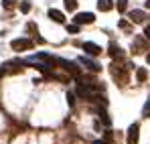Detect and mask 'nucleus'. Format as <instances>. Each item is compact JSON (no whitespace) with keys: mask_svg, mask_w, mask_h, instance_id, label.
I'll return each mask as SVG.
<instances>
[{"mask_svg":"<svg viewBox=\"0 0 150 144\" xmlns=\"http://www.w3.org/2000/svg\"><path fill=\"white\" fill-rule=\"evenodd\" d=\"M55 63H57V65H61V67L69 73L71 77H75V79H77V77H81V69L77 67V63H75V61H67V59H55Z\"/></svg>","mask_w":150,"mask_h":144,"instance_id":"1","label":"nucleus"},{"mask_svg":"<svg viewBox=\"0 0 150 144\" xmlns=\"http://www.w3.org/2000/svg\"><path fill=\"white\" fill-rule=\"evenodd\" d=\"M140 140V124H132L128 128V136H126V142L128 144H138Z\"/></svg>","mask_w":150,"mask_h":144,"instance_id":"2","label":"nucleus"},{"mask_svg":"<svg viewBox=\"0 0 150 144\" xmlns=\"http://www.w3.org/2000/svg\"><path fill=\"white\" fill-rule=\"evenodd\" d=\"M10 49L12 51H28V49H33V41L30 39H14L10 43Z\"/></svg>","mask_w":150,"mask_h":144,"instance_id":"3","label":"nucleus"},{"mask_svg":"<svg viewBox=\"0 0 150 144\" xmlns=\"http://www.w3.org/2000/svg\"><path fill=\"white\" fill-rule=\"evenodd\" d=\"M93 21H96V16L91 12H79V14H75V18H73V23L79 24V26L81 24H91Z\"/></svg>","mask_w":150,"mask_h":144,"instance_id":"4","label":"nucleus"},{"mask_svg":"<svg viewBox=\"0 0 150 144\" xmlns=\"http://www.w3.org/2000/svg\"><path fill=\"white\" fill-rule=\"evenodd\" d=\"M81 49H83V51H85V55H89V57H98V55L101 53V47H98L96 43H89V41H87V43H83Z\"/></svg>","mask_w":150,"mask_h":144,"instance_id":"5","label":"nucleus"},{"mask_svg":"<svg viewBox=\"0 0 150 144\" xmlns=\"http://www.w3.org/2000/svg\"><path fill=\"white\" fill-rule=\"evenodd\" d=\"M79 63H81V65H85V69H89L91 73H100L101 71V65H98L96 61H91V59H87V57H81V59H79Z\"/></svg>","mask_w":150,"mask_h":144,"instance_id":"6","label":"nucleus"},{"mask_svg":"<svg viewBox=\"0 0 150 144\" xmlns=\"http://www.w3.org/2000/svg\"><path fill=\"white\" fill-rule=\"evenodd\" d=\"M134 51H136V53L148 51V43H146V37H136V39H134Z\"/></svg>","mask_w":150,"mask_h":144,"instance_id":"7","label":"nucleus"},{"mask_svg":"<svg viewBox=\"0 0 150 144\" xmlns=\"http://www.w3.org/2000/svg\"><path fill=\"white\" fill-rule=\"evenodd\" d=\"M108 53H110V57L112 59H120L122 55H124V51L120 45H116V43H110V47H108Z\"/></svg>","mask_w":150,"mask_h":144,"instance_id":"8","label":"nucleus"},{"mask_svg":"<svg viewBox=\"0 0 150 144\" xmlns=\"http://www.w3.org/2000/svg\"><path fill=\"white\" fill-rule=\"evenodd\" d=\"M91 87H87L85 83H77V96L79 97H87V99H91Z\"/></svg>","mask_w":150,"mask_h":144,"instance_id":"9","label":"nucleus"},{"mask_svg":"<svg viewBox=\"0 0 150 144\" xmlns=\"http://www.w3.org/2000/svg\"><path fill=\"white\" fill-rule=\"evenodd\" d=\"M49 18H51V21H55V23H59V24L65 23V14H63L61 10H55V8H51V10H49Z\"/></svg>","mask_w":150,"mask_h":144,"instance_id":"10","label":"nucleus"},{"mask_svg":"<svg viewBox=\"0 0 150 144\" xmlns=\"http://www.w3.org/2000/svg\"><path fill=\"white\" fill-rule=\"evenodd\" d=\"M98 8H100L101 12H110L114 8V2L112 0H98Z\"/></svg>","mask_w":150,"mask_h":144,"instance_id":"11","label":"nucleus"},{"mask_svg":"<svg viewBox=\"0 0 150 144\" xmlns=\"http://www.w3.org/2000/svg\"><path fill=\"white\" fill-rule=\"evenodd\" d=\"M130 21L132 23H144V10H132L130 12Z\"/></svg>","mask_w":150,"mask_h":144,"instance_id":"12","label":"nucleus"},{"mask_svg":"<svg viewBox=\"0 0 150 144\" xmlns=\"http://www.w3.org/2000/svg\"><path fill=\"white\" fill-rule=\"evenodd\" d=\"M136 79H138V81H146V79H148V71H146L144 67H138V69H136Z\"/></svg>","mask_w":150,"mask_h":144,"instance_id":"13","label":"nucleus"},{"mask_svg":"<svg viewBox=\"0 0 150 144\" xmlns=\"http://www.w3.org/2000/svg\"><path fill=\"white\" fill-rule=\"evenodd\" d=\"M116 8H118L120 12H126V8H128V0H118V2H116Z\"/></svg>","mask_w":150,"mask_h":144,"instance_id":"14","label":"nucleus"},{"mask_svg":"<svg viewBox=\"0 0 150 144\" xmlns=\"http://www.w3.org/2000/svg\"><path fill=\"white\" fill-rule=\"evenodd\" d=\"M21 12H30V0H23L21 2Z\"/></svg>","mask_w":150,"mask_h":144,"instance_id":"15","label":"nucleus"},{"mask_svg":"<svg viewBox=\"0 0 150 144\" xmlns=\"http://www.w3.org/2000/svg\"><path fill=\"white\" fill-rule=\"evenodd\" d=\"M65 2V8L67 10H75L77 8V0H63Z\"/></svg>","mask_w":150,"mask_h":144,"instance_id":"16","label":"nucleus"},{"mask_svg":"<svg viewBox=\"0 0 150 144\" xmlns=\"http://www.w3.org/2000/svg\"><path fill=\"white\" fill-rule=\"evenodd\" d=\"M14 4H16V0H2V6H4L6 10H10V8H14Z\"/></svg>","mask_w":150,"mask_h":144,"instance_id":"17","label":"nucleus"},{"mask_svg":"<svg viewBox=\"0 0 150 144\" xmlns=\"http://www.w3.org/2000/svg\"><path fill=\"white\" fill-rule=\"evenodd\" d=\"M142 116L144 118H150V99L144 104V110H142Z\"/></svg>","mask_w":150,"mask_h":144,"instance_id":"18","label":"nucleus"},{"mask_svg":"<svg viewBox=\"0 0 150 144\" xmlns=\"http://www.w3.org/2000/svg\"><path fill=\"white\" fill-rule=\"evenodd\" d=\"M79 31V24H67V33H77Z\"/></svg>","mask_w":150,"mask_h":144,"instance_id":"19","label":"nucleus"},{"mask_svg":"<svg viewBox=\"0 0 150 144\" xmlns=\"http://www.w3.org/2000/svg\"><path fill=\"white\" fill-rule=\"evenodd\" d=\"M67 104L69 106H75V94H71V92L67 94Z\"/></svg>","mask_w":150,"mask_h":144,"instance_id":"20","label":"nucleus"},{"mask_svg":"<svg viewBox=\"0 0 150 144\" xmlns=\"http://www.w3.org/2000/svg\"><path fill=\"white\" fill-rule=\"evenodd\" d=\"M100 118L103 120V124H105V126H110V118H108V114H105V112H100Z\"/></svg>","mask_w":150,"mask_h":144,"instance_id":"21","label":"nucleus"},{"mask_svg":"<svg viewBox=\"0 0 150 144\" xmlns=\"http://www.w3.org/2000/svg\"><path fill=\"white\" fill-rule=\"evenodd\" d=\"M120 28H124V31H130V23H128V21H120Z\"/></svg>","mask_w":150,"mask_h":144,"instance_id":"22","label":"nucleus"},{"mask_svg":"<svg viewBox=\"0 0 150 144\" xmlns=\"http://www.w3.org/2000/svg\"><path fill=\"white\" fill-rule=\"evenodd\" d=\"M103 140H108V142L112 144V140H114V134H112V132H105V136H103Z\"/></svg>","mask_w":150,"mask_h":144,"instance_id":"23","label":"nucleus"},{"mask_svg":"<svg viewBox=\"0 0 150 144\" xmlns=\"http://www.w3.org/2000/svg\"><path fill=\"white\" fill-rule=\"evenodd\" d=\"M144 37H146V39H150V24L146 26V31H144Z\"/></svg>","mask_w":150,"mask_h":144,"instance_id":"24","label":"nucleus"},{"mask_svg":"<svg viewBox=\"0 0 150 144\" xmlns=\"http://www.w3.org/2000/svg\"><path fill=\"white\" fill-rule=\"evenodd\" d=\"M93 144H110V142H108V140H96Z\"/></svg>","mask_w":150,"mask_h":144,"instance_id":"25","label":"nucleus"},{"mask_svg":"<svg viewBox=\"0 0 150 144\" xmlns=\"http://www.w3.org/2000/svg\"><path fill=\"white\" fill-rule=\"evenodd\" d=\"M4 73H6V67H4V65H2V67H0V77H2V75H4Z\"/></svg>","mask_w":150,"mask_h":144,"instance_id":"26","label":"nucleus"},{"mask_svg":"<svg viewBox=\"0 0 150 144\" xmlns=\"http://www.w3.org/2000/svg\"><path fill=\"white\" fill-rule=\"evenodd\" d=\"M146 61H148V65H150V53H148V55H146Z\"/></svg>","mask_w":150,"mask_h":144,"instance_id":"27","label":"nucleus"},{"mask_svg":"<svg viewBox=\"0 0 150 144\" xmlns=\"http://www.w3.org/2000/svg\"><path fill=\"white\" fill-rule=\"evenodd\" d=\"M146 8H150V0H148V2H146Z\"/></svg>","mask_w":150,"mask_h":144,"instance_id":"28","label":"nucleus"}]
</instances>
